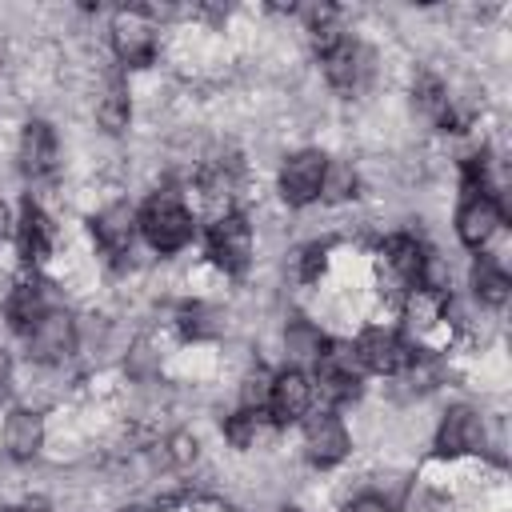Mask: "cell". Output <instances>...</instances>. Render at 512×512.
<instances>
[{
	"label": "cell",
	"mask_w": 512,
	"mask_h": 512,
	"mask_svg": "<svg viewBox=\"0 0 512 512\" xmlns=\"http://www.w3.org/2000/svg\"><path fill=\"white\" fill-rule=\"evenodd\" d=\"M268 392H272V376L252 372L240 384V412H264L268 408Z\"/></svg>",
	"instance_id": "obj_24"
},
{
	"label": "cell",
	"mask_w": 512,
	"mask_h": 512,
	"mask_svg": "<svg viewBox=\"0 0 512 512\" xmlns=\"http://www.w3.org/2000/svg\"><path fill=\"white\" fill-rule=\"evenodd\" d=\"M136 228L156 252H180L192 240V216L176 192H156L136 216Z\"/></svg>",
	"instance_id": "obj_1"
},
{
	"label": "cell",
	"mask_w": 512,
	"mask_h": 512,
	"mask_svg": "<svg viewBox=\"0 0 512 512\" xmlns=\"http://www.w3.org/2000/svg\"><path fill=\"white\" fill-rule=\"evenodd\" d=\"M8 228H12V216H8V204L0 200V240L8 236Z\"/></svg>",
	"instance_id": "obj_29"
},
{
	"label": "cell",
	"mask_w": 512,
	"mask_h": 512,
	"mask_svg": "<svg viewBox=\"0 0 512 512\" xmlns=\"http://www.w3.org/2000/svg\"><path fill=\"white\" fill-rule=\"evenodd\" d=\"M76 348V320L64 308H48L32 328H28V356L40 364H60Z\"/></svg>",
	"instance_id": "obj_3"
},
{
	"label": "cell",
	"mask_w": 512,
	"mask_h": 512,
	"mask_svg": "<svg viewBox=\"0 0 512 512\" xmlns=\"http://www.w3.org/2000/svg\"><path fill=\"white\" fill-rule=\"evenodd\" d=\"M368 68H372V56L356 44V40H340L332 52H324V76H328V84L332 88H340V92H352L364 76H368Z\"/></svg>",
	"instance_id": "obj_10"
},
{
	"label": "cell",
	"mask_w": 512,
	"mask_h": 512,
	"mask_svg": "<svg viewBox=\"0 0 512 512\" xmlns=\"http://www.w3.org/2000/svg\"><path fill=\"white\" fill-rule=\"evenodd\" d=\"M40 444H44V420H40V412H28V408L8 412V420H4V452L12 460H32L40 452Z\"/></svg>",
	"instance_id": "obj_14"
},
{
	"label": "cell",
	"mask_w": 512,
	"mask_h": 512,
	"mask_svg": "<svg viewBox=\"0 0 512 512\" xmlns=\"http://www.w3.org/2000/svg\"><path fill=\"white\" fill-rule=\"evenodd\" d=\"M112 48L132 68L152 64V56H156V24L144 12H136V8L116 12L112 16Z\"/></svg>",
	"instance_id": "obj_4"
},
{
	"label": "cell",
	"mask_w": 512,
	"mask_h": 512,
	"mask_svg": "<svg viewBox=\"0 0 512 512\" xmlns=\"http://www.w3.org/2000/svg\"><path fill=\"white\" fill-rule=\"evenodd\" d=\"M92 232H96V240H100L104 252L120 256V252H128V244H132V236H136V212H132L124 200H116V204H108V208L92 220Z\"/></svg>",
	"instance_id": "obj_15"
},
{
	"label": "cell",
	"mask_w": 512,
	"mask_h": 512,
	"mask_svg": "<svg viewBox=\"0 0 512 512\" xmlns=\"http://www.w3.org/2000/svg\"><path fill=\"white\" fill-rule=\"evenodd\" d=\"M356 360H360V368H368V372L396 376V372H404V368L412 364V352H408V344H404L392 328L372 324V328H364L360 340H356Z\"/></svg>",
	"instance_id": "obj_5"
},
{
	"label": "cell",
	"mask_w": 512,
	"mask_h": 512,
	"mask_svg": "<svg viewBox=\"0 0 512 512\" xmlns=\"http://www.w3.org/2000/svg\"><path fill=\"white\" fill-rule=\"evenodd\" d=\"M304 448H308V460L320 464V468L340 464V460L348 456V448H352L344 420L332 416V412H316V416H308V420H304Z\"/></svg>",
	"instance_id": "obj_7"
},
{
	"label": "cell",
	"mask_w": 512,
	"mask_h": 512,
	"mask_svg": "<svg viewBox=\"0 0 512 512\" xmlns=\"http://www.w3.org/2000/svg\"><path fill=\"white\" fill-rule=\"evenodd\" d=\"M508 288H512V280H508V272H504L500 264L480 260V264L472 268V292H476V300L500 308V304L508 300Z\"/></svg>",
	"instance_id": "obj_19"
},
{
	"label": "cell",
	"mask_w": 512,
	"mask_h": 512,
	"mask_svg": "<svg viewBox=\"0 0 512 512\" xmlns=\"http://www.w3.org/2000/svg\"><path fill=\"white\" fill-rule=\"evenodd\" d=\"M412 512H452V504L444 496H436V492H420L416 504H412Z\"/></svg>",
	"instance_id": "obj_27"
},
{
	"label": "cell",
	"mask_w": 512,
	"mask_h": 512,
	"mask_svg": "<svg viewBox=\"0 0 512 512\" xmlns=\"http://www.w3.org/2000/svg\"><path fill=\"white\" fill-rule=\"evenodd\" d=\"M312 408V380L300 368H284L280 376H272V392H268V412L276 424L300 420Z\"/></svg>",
	"instance_id": "obj_9"
},
{
	"label": "cell",
	"mask_w": 512,
	"mask_h": 512,
	"mask_svg": "<svg viewBox=\"0 0 512 512\" xmlns=\"http://www.w3.org/2000/svg\"><path fill=\"white\" fill-rule=\"evenodd\" d=\"M352 192H356V168L348 160H328L324 164V180H320V196L332 200V204H340Z\"/></svg>",
	"instance_id": "obj_22"
},
{
	"label": "cell",
	"mask_w": 512,
	"mask_h": 512,
	"mask_svg": "<svg viewBox=\"0 0 512 512\" xmlns=\"http://www.w3.org/2000/svg\"><path fill=\"white\" fill-rule=\"evenodd\" d=\"M208 256L224 272H244L252 260V224L244 216H216L208 228Z\"/></svg>",
	"instance_id": "obj_2"
},
{
	"label": "cell",
	"mask_w": 512,
	"mask_h": 512,
	"mask_svg": "<svg viewBox=\"0 0 512 512\" xmlns=\"http://www.w3.org/2000/svg\"><path fill=\"white\" fill-rule=\"evenodd\" d=\"M344 512H392V508H388V500H384V496H372V492H364V496L348 500V508H344Z\"/></svg>",
	"instance_id": "obj_26"
},
{
	"label": "cell",
	"mask_w": 512,
	"mask_h": 512,
	"mask_svg": "<svg viewBox=\"0 0 512 512\" xmlns=\"http://www.w3.org/2000/svg\"><path fill=\"white\" fill-rule=\"evenodd\" d=\"M284 348H288V356L292 360H300V364H316L320 356H324V336H320V328H312V324H304V320H296V324H288V332H284Z\"/></svg>",
	"instance_id": "obj_20"
},
{
	"label": "cell",
	"mask_w": 512,
	"mask_h": 512,
	"mask_svg": "<svg viewBox=\"0 0 512 512\" xmlns=\"http://www.w3.org/2000/svg\"><path fill=\"white\" fill-rule=\"evenodd\" d=\"M16 244H20V256L28 264H40L48 252H52V220L40 212V204H24L20 212V228H16Z\"/></svg>",
	"instance_id": "obj_16"
},
{
	"label": "cell",
	"mask_w": 512,
	"mask_h": 512,
	"mask_svg": "<svg viewBox=\"0 0 512 512\" xmlns=\"http://www.w3.org/2000/svg\"><path fill=\"white\" fill-rule=\"evenodd\" d=\"M484 444V420L472 408H452L436 432V448L444 456H460V452H476Z\"/></svg>",
	"instance_id": "obj_12"
},
{
	"label": "cell",
	"mask_w": 512,
	"mask_h": 512,
	"mask_svg": "<svg viewBox=\"0 0 512 512\" xmlns=\"http://www.w3.org/2000/svg\"><path fill=\"white\" fill-rule=\"evenodd\" d=\"M424 248L416 244V236H392L384 244V268L400 280V284H416L420 288V276H424Z\"/></svg>",
	"instance_id": "obj_17"
},
{
	"label": "cell",
	"mask_w": 512,
	"mask_h": 512,
	"mask_svg": "<svg viewBox=\"0 0 512 512\" xmlns=\"http://www.w3.org/2000/svg\"><path fill=\"white\" fill-rule=\"evenodd\" d=\"M8 376H12V360H8V352L0 348V392L8 388Z\"/></svg>",
	"instance_id": "obj_28"
},
{
	"label": "cell",
	"mask_w": 512,
	"mask_h": 512,
	"mask_svg": "<svg viewBox=\"0 0 512 512\" xmlns=\"http://www.w3.org/2000/svg\"><path fill=\"white\" fill-rule=\"evenodd\" d=\"M4 312H8V324L12 328H32L48 308H44V292H40V284H16L12 292H8V304H4Z\"/></svg>",
	"instance_id": "obj_18"
},
{
	"label": "cell",
	"mask_w": 512,
	"mask_h": 512,
	"mask_svg": "<svg viewBox=\"0 0 512 512\" xmlns=\"http://www.w3.org/2000/svg\"><path fill=\"white\" fill-rule=\"evenodd\" d=\"M500 228V208L492 196H468L456 212V236L468 244V248H480L496 236Z\"/></svg>",
	"instance_id": "obj_11"
},
{
	"label": "cell",
	"mask_w": 512,
	"mask_h": 512,
	"mask_svg": "<svg viewBox=\"0 0 512 512\" xmlns=\"http://www.w3.org/2000/svg\"><path fill=\"white\" fill-rule=\"evenodd\" d=\"M324 164L328 156L316 152V148H304L296 156H288V164L280 168V196L288 204H312L320 196V180H324Z\"/></svg>",
	"instance_id": "obj_6"
},
{
	"label": "cell",
	"mask_w": 512,
	"mask_h": 512,
	"mask_svg": "<svg viewBox=\"0 0 512 512\" xmlns=\"http://www.w3.org/2000/svg\"><path fill=\"white\" fill-rule=\"evenodd\" d=\"M168 460H172V464H188V460H196V440H192L188 432H176V436L168 440Z\"/></svg>",
	"instance_id": "obj_25"
},
{
	"label": "cell",
	"mask_w": 512,
	"mask_h": 512,
	"mask_svg": "<svg viewBox=\"0 0 512 512\" xmlns=\"http://www.w3.org/2000/svg\"><path fill=\"white\" fill-rule=\"evenodd\" d=\"M12 512H48L44 504H24V508H12Z\"/></svg>",
	"instance_id": "obj_30"
},
{
	"label": "cell",
	"mask_w": 512,
	"mask_h": 512,
	"mask_svg": "<svg viewBox=\"0 0 512 512\" xmlns=\"http://www.w3.org/2000/svg\"><path fill=\"white\" fill-rule=\"evenodd\" d=\"M224 436L236 444V448H256V440L264 436V412H236L224 428Z\"/></svg>",
	"instance_id": "obj_23"
},
{
	"label": "cell",
	"mask_w": 512,
	"mask_h": 512,
	"mask_svg": "<svg viewBox=\"0 0 512 512\" xmlns=\"http://www.w3.org/2000/svg\"><path fill=\"white\" fill-rule=\"evenodd\" d=\"M16 160L28 176H48L56 168V132L44 120H28L24 132H20Z\"/></svg>",
	"instance_id": "obj_13"
},
{
	"label": "cell",
	"mask_w": 512,
	"mask_h": 512,
	"mask_svg": "<svg viewBox=\"0 0 512 512\" xmlns=\"http://www.w3.org/2000/svg\"><path fill=\"white\" fill-rule=\"evenodd\" d=\"M316 384L328 400H352L360 396V360L352 348H332L316 360Z\"/></svg>",
	"instance_id": "obj_8"
},
{
	"label": "cell",
	"mask_w": 512,
	"mask_h": 512,
	"mask_svg": "<svg viewBox=\"0 0 512 512\" xmlns=\"http://www.w3.org/2000/svg\"><path fill=\"white\" fill-rule=\"evenodd\" d=\"M128 116H132L128 92L108 88V92L96 100V124H100L104 132H124V128H128Z\"/></svg>",
	"instance_id": "obj_21"
}]
</instances>
